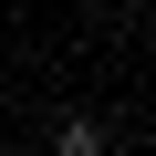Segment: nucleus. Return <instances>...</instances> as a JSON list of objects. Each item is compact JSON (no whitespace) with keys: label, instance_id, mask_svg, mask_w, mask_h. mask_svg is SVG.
Listing matches in <instances>:
<instances>
[{"label":"nucleus","instance_id":"1","mask_svg":"<svg viewBox=\"0 0 156 156\" xmlns=\"http://www.w3.org/2000/svg\"><path fill=\"white\" fill-rule=\"evenodd\" d=\"M52 156H115V135H104L94 115H62V125H52Z\"/></svg>","mask_w":156,"mask_h":156},{"label":"nucleus","instance_id":"2","mask_svg":"<svg viewBox=\"0 0 156 156\" xmlns=\"http://www.w3.org/2000/svg\"><path fill=\"white\" fill-rule=\"evenodd\" d=\"M125 11H146V0H125Z\"/></svg>","mask_w":156,"mask_h":156}]
</instances>
